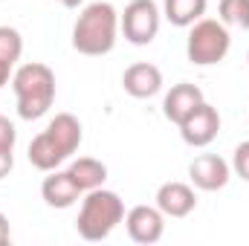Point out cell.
<instances>
[{
  "label": "cell",
  "mask_w": 249,
  "mask_h": 246,
  "mask_svg": "<svg viewBox=\"0 0 249 246\" xmlns=\"http://www.w3.org/2000/svg\"><path fill=\"white\" fill-rule=\"evenodd\" d=\"M119 41V12L107 0H96L81 9L72 26V50L90 58L113 53Z\"/></svg>",
  "instance_id": "obj_1"
},
{
  "label": "cell",
  "mask_w": 249,
  "mask_h": 246,
  "mask_svg": "<svg viewBox=\"0 0 249 246\" xmlns=\"http://www.w3.org/2000/svg\"><path fill=\"white\" fill-rule=\"evenodd\" d=\"M12 90L18 99V116L35 122L47 116L55 102V72L41 61L20 64L12 72Z\"/></svg>",
  "instance_id": "obj_2"
},
{
  "label": "cell",
  "mask_w": 249,
  "mask_h": 246,
  "mask_svg": "<svg viewBox=\"0 0 249 246\" xmlns=\"http://www.w3.org/2000/svg\"><path fill=\"white\" fill-rule=\"evenodd\" d=\"M124 223V203L122 197L110 188H93L81 197V209H78V220L75 229L84 241L99 244L105 238H110V232Z\"/></svg>",
  "instance_id": "obj_3"
},
{
  "label": "cell",
  "mask_w": 249,
  "mask_h": 246,
  "mask_svg": "<svg viewBox=\"0 0 249 246\" xmlns=\"http://www.w3.org/2000/svg\"><path fill=\"white\" fill-rule=\"evenodd\" d=\"M229 47H232V35H229L226 23H220L214 18H200L197 23L188 26L186 55L191 64H197V67L220 64L229 55Z\"/></svg>",
  "instance_id": "obj_4"
},
{
  "label": "cell",
  "mask_w": 249,
  "mask_h": 246,
  "mask_svg": "<svg viewBox=\"0 0 249 246\" xmlns=\"http://www.w3.org/2000/svg\"><path fill=\"white\" fill-rule=\"evenodd\" d=\"M160 23H162V9L154 0H130L119 15V32L133 47H148L160 35Z\"/></svg>",
  "instance_id": "obj_5"
},
{
  "label": "cell",
  "mask_w": 249,
  "mask_h": 246,
  "mask_svg": "<svg viewBox=\"0 0 249 246\" xmlns=\"http://www.w3.org/2000/svg\"><path fill=\"white\" fill-rule=\"evenodd\" d=\"M177 127H180V136H183L186 145H191V148H206L220 133V113H217L214 105L200 102Z\"/></svg>",
  "instance_id": "obj_6"
},
{
  "label": "cell",
  "mask_w": 249,
  "mask_h": 246,
  "mask_svg": "<svg viewBox=\"0 0 249 246\" xmlns=\"http://www.w3.org/2000/svg\"><path fill=\"white\" fill-rule=\"evenodd\" d=\"M124 229H127V238L133 244H160L165 235V214L157 206H133L124 214Z\"/></svg>",
  "instance_id": "obj_7"
},
{
  "label": "cell",
  "mask_w": 249,
  "mask_h": 246,
  "mask_svg": "<svg viewBox=\"0 0 249 246\" xmlns=\"http://www.w3.org/2000/svg\"><path fill=\"white\" fill-rule=\"evenodd\" d=\"M188 180L200 191H220L232 180V165L217 154H200L188 165Z\"/></svg>",
  "instance_id": "obj_8"
},
{
  "label": "cell",
  "mask_w": 249,
  "mask_h": 246,
  "mask_svg": "<svg viewBox=\"0 0 249 246\" xmlns=\"http://www.w3.org/2000/svg\"><path fill=\"white\" fill-rule=\"evenodd\" d=\"M154 200H157L154 206H157L165 217H174V220L188 217V214L197 209V194H194V188L188 183H177V180L160 185Z\"/></svg>",
  "instance_id": "obj_9"
},
{
  "label": "cell",
  "mask_w": 249,
  "mask_h": 246,
  "mask_svg": "<svg viewBox=\"0 0 249 246\" xmlns=\"http://www.w3.org/2000/svg\"><path fill=\"white\" fill-rule=\"evenodd\" d=\"M122 87L133 99H154L162 90V70L148 61L130 64L122 72Z\"/></svg>",
  "instance_id": "obj_10"
},
{
  "label": "cell",
  "mask_w": 249,
  "mask_h": 246,
  "mask_svg": "<svg viewBox=\"0 0 249 246\" xmlns=\"http://www.w3.org/2000/svg\"><path fill=\"white\" fill-rule=\"evenodd\" d=\"M41 197H44V203L50 206V209H70V206H75L84 194H81V188L75 185V180L70 177V171L67 168H55V171H47V177H44V183H41Z\"/></svg>",
  "instance_id": "obj_11"
},
{
  "label": "cell",
  "mask_w": 249,
  "mask_h": 246,
  "mask_svg": "<svg viewBox=\"0 0 249 246\" xmlns=\"http://www.w3.org/2000/svg\"><path fill=\"white\" fill-rule=\"evenodd\" d=\"M200 102H206L203 90L197 84H191V81H180V84H174L165 93V99H162V116L171 124H180Z\"/></svg>",
  "instance_id": "obj_12"
},
{
  "label": "cell",
  "mask_w": 249,
  "mask_h": 246,
  "mask_svg": "<svg viewBox=\"0 0 249 246\" xmlns=\"http://www.w3.org/2000/svg\"><path fill=\"white\" fill-rule=\"evenodd\" d=\"M47 133H50V139L61 148V154L70 159L75 151H78V145H81V122L72 116V113H58L55 119H50L47 124Z\"/></svg>",
  "instance_id": "obj_13"
},
{
  "label": "cell",
  "mask_w": 249,
  "mask_h": 246,
  "mask_svg": "<svg viewBox=\"0 0 249 246\" xmlns=\"http://www.w3.org/2000/svg\"><path fill=\"white\" fill-rule=\"evenodd\" d=\"M26 157H29V162H32V168H38V171H55V168H61L64 162H67V157L61 154V148L50 139V133L47 130H41L32 142H29V151H26Z\"/></svg>",
  "instance_id": "obj_14"
},
{
  "label": "cell",
  "mask_w": 249,
  "mask_h": 246,
  "mask_svg": "<svg viewBox=\"0 0 249 246\" xmlns=\"http://www.w3.org/2000/svg\"><path fill=\"white\" fill-rule=\"evenodd\" d=\"M70 177L75 180V185L81 188V194L93 191V188H102L107 180V165L102 159H93V157H78L70 162Z\"/></svg>",
  "instance_id": "obj_15"
},
{
  "label": "cell",
  "mask_w": 249,
  "mask_h": 246,
  "mask_svg": "<svg viewBox=\"0 0 249 246\" xmlns=\"http://www.w3.org/2000/svg\"><path fill=\"white\" fill-rule=\"evenodd\" d=\"M23 55V38L15 26H0V87L12 81L15 64Z\"/></svg>",
  "instance_id": "obj_16"
},
{
  "label": "cell",
  "mask_w": 249,
  "mask_h": 246,
  "mask_svg": "<svg viewBox=\"0 0 249 246\" xmlns=\"http://www.w3.org/2000/svg\"><path fill=\"white\" fill-rule=\"evenodd\" d=\"M206 9L209 0H162V18L180 29H188L191 23L206 18Z\"/></svg>",
  "instance_id": "obj_17"
},
{
  "label": "cell",
  "mask_w": 249,
  "mask_h": 246,
  "mask_svg": "<svg viewBox=\"0 0 249 246\" xmlns=\"http://www.w3.org/2000/svg\"><path fill=\"white\" fill-rule=\"evenodd\" d=\"M217 15H220V23L226 26L249 29V0H220Z\"/></svg>",
  "instance_id": "obj_18"
},
{
  "label": "cell",
  "mask_w": 249,
  "mask_h": 246,
  "mask_svg": "<svg viewBox=\"0 0 249 246\" xmlns=\"http://www.w3.org/2000/svg\"><path fill=\"white\" fill-rule=\"evenodd\" d=\"M232 171L241 177V180H247L249 183V139L247 142H241L238 148H235V154H232Z\"/></svg>",
  "instance_id": "obj_19"
},
{
  "label": "cell",
  "mask_w": 249,
  "mask_h": 246,
  "mask_svg": "<svg viewBox=\"0 0 249 246\" xmlns=\"http://www.w3.org/2000/svg\"><path fill=\"white\" fill-rule=\"evenodd\" d=\"M18 142V127L9 116H0V151H15Z\"/></svg>",
  "instance_id": "obj_20"
},
{
  "label": "cell",
  "mask_w": 249,
  "mask_h": 246,
  "mask_svg": "<svg viewBox=\"0 0 249 246\" xmlns=\"http://www.w3.org/2000/svg\"><path fill=\"white\" fill-rule=\"evenodd\" d=\"M15 168V151H0V180L9 177Z\"/></svg>",
  "instance_id": "obj_21"
},
{
  "label": "cell",
  "mask_w": 249,
  "mask_h": 246,
  "mask_svg": "<svg viewBox=\"0 0 249 246\" xmlns=\"http://www.w3.org/2000/svg\"><path fill=\"white\" fill-rule=\"evenodd\" d=\"M9 238H12V229H9V217L0 211V246L9 244Z\"/></svg>",
  "instance_id": "obj_22"
},
{
  "label": "cell",
  "mask_w": 249,
  "mask_h": 246,
  "mask_svg": "<svg viewBox=\"0 0 249 246\" xmlns=\"http://www.w3.org/2000/svg\"><path fill=\"white\" fill-rule=\"evenodd\" d=\"M58 3H61V6H67V9H78L84 0H58Z\"/></svg>",
  "instance_id": "obj_23"
},
{
  "label": "cell",
  "mask_w": 249,
  "mask_h": 246,
  "mask_svg": "<svg viewBox=\"0 0 249 246\" xmlns=\"http://www.w3.org/2000/svg\"><path fill=\"white\" fill-rule=\"evenodd\" d=\"M247 61H249V55H247Z\"/></svg>",
  "instance_id": "obj_24"
}]
</instances>
